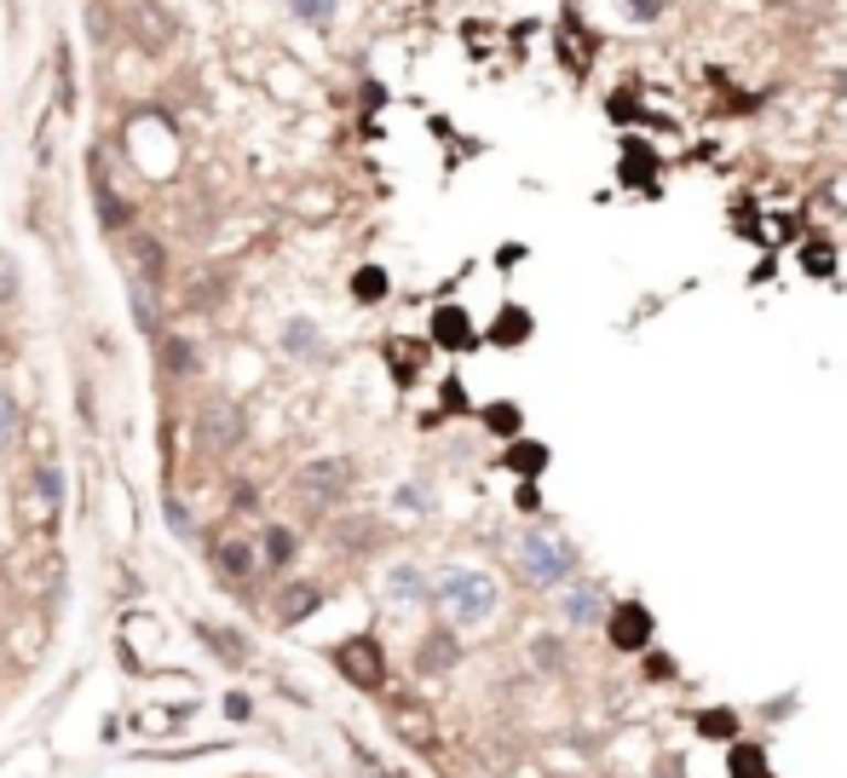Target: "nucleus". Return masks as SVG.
<instances>
[{"label":"nucleus","mask_w":847,"mask_h":778,"mask_svg":"<svg viewBox=\"0 0 847 778\" xmlns=\"http://www.w3.org/2000/svg\"><path fill=\"white\" fill-rule=\"evenodd\" d=\"M432 341H439V346H450V353H468V346H473L479 335L468 329V317H461L455 306H444L439 317H432Z\"/></svg>","instance_id":"9"},{"label":"nucleus","mask_w":847,"mask_h":778,"mask_svg":"<svg viewBox=\"0 0 847 778\" xmlns=\"http://www.w3.org/2000/svg\"><path fill=\"white\" fill-rule=\"evenodd\" d=\"M393 501H398L404 514H427V508H432V496H427L421 485H398V496H393Z\"/></svg>","instance_id":"25"},{"label":"nucleus","mask_w":847,"mask_h":778,"mask_svg":"<svg viewBox=\"0 0 847 778\" xmlns=\"http://www.w3.org/2000/svg\"><path fill=\"white\" fill-rule=\"evenodd\" d=\"M282 341H289V353H312V346H318V329H312V323H305V317H294V323H289V335H282Z\"/></svg>","instance_id":"23"},{"label":"nucleus","mask_w":847,"mask_h":778,"mask_svg":"<svg viewBox=\"0 0 847 778\" xmlns=\"http://www.w3.org/2000/svg\"><path fill=\"white\" fill-rule=\"evenodd\" d=\"M530 658L543 663V669H559V663H565V651H559L554 635H536V640H530Z\"/></svg>","instance_id":"21"},{"label":"nucleus","mask_w":847,"mask_h":778,"mask_svg":"<svg viewBox=\"0 0 847 778\" xmlns=\"http://www.w3.org/2000/svg\"><path fill=\"white\" fill-rule=\"evenodd\" d=\"M12 294V260H0V300Z\"/></svg>","instance_id":"30"},{"label":"nucleus","mask_w":847,"mask_h":778,"mask_svg":"<svg viewBox=\"0 0 847 778\" xmlns=\"http://www.w3.org/2000/svg\"><path fill=\"white\" fill-rule=\"evenodd\" d=\"M289 560H294V531L271 525V531H266V565H289Z\"/></svg>","instance_id":"17"},{"label":"nucleus","mask_w":847,"mask_h":778,"mask_svg":"<svg viewBox=\"0 0 847 778\" xmlns=\"http://www.w3.org/2000/svg\"><path fill=\"white\" fill-rule=\"evenodd\" d=\"M646 674H652V681H657V674H675V663L663 658V651H652V658H646Z\"/></svg>","instance_id":"29"},{"label":"nucleus","mask_w":847,"mask_h":778,"mask_svg":"<svg viewBox=\"0 0 847 778\" xmlns=\"http://www.w3.org/2000/svg\"><path fill=\"white\" fill-rule=\"evenodd\" d=\"M507 467L525 473V479H536V473L548 467V444H513V450H507Z\"/></svg>","instance_id":"14"},{"label":"nucleus","mask_w":847,"mask_h":778,"mask_svg":"<svg viewBox=\"0 0 847 778\" xmlns=\"http://www.w3.org/2000/svg\"><path fill=\"white\" fill-rule=\"evenodd\" d=\"M513 560H519V571L530 576L536 588H565L577 576V565H582L577 542L565 531H525L519 548H513Z\"/></svg>","instance_id":"2"},{"label":"nucleus","mask_w":847,"mask_h":778,"mask_svg":"<svg viewBox=\"0 0 847 778\" xmlns=\"http://www.w3.org/2000/svg\"><path fill=\"white\" fill-rule=\"evenodd\" d=\"M623 7H629L634 23H652V18H663V7H669V0H623Z\"/></svg>","instance_id":"27"},{"label":"nucleus","mask_w":847,"mask_h":778,"mask_svg":"<svg viewBox=\"0 0 847 778\" xmlns=\"http://www.w3.org/2000/svg\"><path fill=\"white\" fill-rule=\"evenodd\" d=\"M352 294L364 300V306H375V300H387V271H380V266H364V271L352 278Z\"/></svg>","instance_id":"16"},{"label":"nucleus","mask_w":847,"mask_h":778,"mask_svg":"<svg viewBox=\"0 0 847 778\" xmlns=\"http://www.w3.org/2000/svg\"><path fill=\"white\" fill-rule=\"evenodd\" d=\"M312 496H335L341 485H346V462H312L305 467V479H300Z\"/></svg>","instance_id":"12"},{"label":"nucleus","mask_w":847,"mask_h":778,"mask_svg":"<svg viewBox=\"0 0 847 778\" xmlns=\"http://www.w3.org/2000/svg\"><path fill=\"white\" fill-rule=\"evenodd\" d=\"M484 426L502 433V439H519L525 433V410L519 404H491V410H484Z\"/></svg>","instance_id":"13"},{"label":"nucleus","mask_w":847,"mask_h":778,"mask_svg":"<svg viewBox=\"0 0 847 778\" xmlns=\"http://www.w3.org/2000/svg\"><path fill=\"white\" fill-rule=\"evenodd\" d=\"M202 439H208V444H237L243 439V415L230 404H214L208 421H202Z\"/></svg>","instance_id":"10"},{"label":"nucleus","mask_w":847,"mask_h":778,"mask_svg":"<svg viewBox=\"0 0 847 778\" xmlns=\"http://www.w3.org/2000/svg\"><path fill=\"white\" fill-rule=\"evenodd\" d=\"M335 663H341L346 681H357L364 692H380V681H387V658H380L375 640H346V646L335 651Z\"/></svg>","instance_id":"5"},{"label":"nucleus","mask_w":847,"mask_h":778,"mask_svg":"<svg viewBox=\"0 0 847 778\" xmlns=\"http://www.w3.org/2000/svg\"><path fill=\"white\" fill-rule=\"evenodd\" d=\"M605 629H611V646L618 651H646L652 635H657V623H652V612L640 606V599H618L611 617H605Z\"/></svg>","instance_id":"4"},{"label":"nucleus","mask_w":847,"mask_h":778,"mask_svg":"<svg viewBox=\"0 0 847 778\" xmlns=\"http://www.w3.org/2000/svg\"><path fill=\"white\" fill-rule=\"evenodd\" d=\"M35 485H41V501H46V514H53V508H58V501H64V485H58V467H41V473H35Z\"/></svg>","instance_id":"24"},{"label":"nucleus","mask_w":847,"mask_h":778,"mask_svg":"<svg viewBox=\"0 0 847 778\" xmlns=\"http://www.w3.org/2000/svg\"><path fill=\"white\" fill-rule=\"evenodd\" d=\"M802 266L813 271V278H825V271H830V248H807V255H802Z\"/></svg>","instance_id":"28"},{"label":"nucleus","mask_w":847,"mask_h":778,"mask_svg":"<svg viewBox=\"0 0 847 778\" xmlns=\"http://www.w3.org/2000/svg\"><path fill=\"white\" fill-rule=\"evenodd\" d=\"M380 588H387V599H393L398 612H404V606H427V599H432V583H427L421 565H393Z\"/></svg>","instance_id":"6"},{"label":"nucleus","mask_w":847,"mask_h":778,"mask_svg":"<svg viewBox=\"0 0 847 778\" xmlns=\"http://www.w3.org/2000/svg\"><path fill=\"white\" fill-rule=\"evenodd\" d=\"M12 433H18V404H12L7 392H0V450L12 444Z\"/></svg>","instance_id":"26"},{"label":"nucleus","mask_w":847,"mask_h":778,"mask_svg":"<svg viewBox=\"0 0 847 778\" xmlns=\"http://www.w3.org/2000/svg\"><path fill=\"white\" fill-rule=\"evenodd\" d=\"M323 606V594L318 588H289V606H282V623H300L305 612H318Z\"/></svg>","instance_id":"18"},{"label":"nucleus","mask_w":847,"mask_h":778,"mask_svg":"<svg viewBox=\"0 0 847 778\" xmlns=\"http://www.w3.org/2000/svg\"><path fill=\"white\" fill-rule=\"evenodd\" d=\"M416 663H421L427 674H450V669L461 663V646H455V635H427V640H421V651H416Z\"/></svg>","instance_id":"8"},{"label":"nucleus","mask_w":847,"mask_h":778,"mask_svg":"<svg viewBox=\"0 0 847 778\" xmlns=\"http://www.w3.org/2000/svg\"><path fill=\"white\" fill-rule=\"evenodd\" d=\"M698 738L738 744V710H698Z\"/></svg>","instance_id":"11"},{"label":"nucleus","mask_w":847,"mask_h":778,"mask_svg":"<svg viewBox=\"0 0 847 778\" xmlns=\"http://www.w3.org/2000/svg\"><path fill=\"white\" fill-rule=\"evenodd\" d=\"M611 588L605 583H565L559 588V617L571 623V629H594V623H605L611 617Z\"/></svg>","instance_id":"3"},{"label":"nucleus","mask_w":847,"mask_h":778,"mask_svg":"<svg viewBox=\"0 0 847 778\" xmlns=\"http://www.w3.org/2000/svg\"><path fill=\"white\" fill-rule=\"evenodd\" d=\"M335 7H341V0H294V18H305V23H329V18H335Z\"/></svg>","instance_id":"22"},{"label":"nucleus","mask_w":847,"mask_h":778,"mask_svg":"<svg viewBox=\"0 0 847 778\" xmlns=\"http://www.w3.org/2000/svg\"><path fill=\"white\" fill-rule=\"evenodd\" d=\"M727 778H773L766 772V744L761 738H738L727 749Z\"/></svg>","instance_id":"7"},{"label":"nucleus","mask_w":847,"mask_h":778,"mask_svg":"<svg viewBox=\"0 0 847 778\" xmlns=\"http://www.w3.org/2000/svg\"><path fill=\"white\" fill-rule=\"evenodd\" d=\"M432 606H439L455 629H484L502 606V588L491 571H473V565H450L439 583H432Z\"/></svg>","instance_id":"1"},{"label":"nucleus","mask_w":847,"mask_h":778,"mask_svg":"<svg viewBox=\"0 0 847 778\" xmlns=\"http://www.w3.org/2000/svg\"><path fill=\"white\" fill-rule=\"evenodd\" d=\"M219 571H225V576H248V571H254V554H248L243 542H225V548H219Z\"/></svg>","instance_id":"19"},{"label":"nucleus","mask_w":847,"mask_h":778,"mask_svg":"<svg viewBox=\"0 0 847 778\" xmlns=\"http://www.w3.org/2000/svg\"><path fill=\"white\" fill-rule=\"evenodd\" d=\"M133 312H139V329H157V300H150V278H133Z\"/></svg>","instance_id":"20"},{"label":"nucleus","mask_w":847,"mask_h":778,"mask_svg":"<svg viewBox=\"0 0 847 778\" xmlns=\"http://www.w3.org/2000/svg\"><path fill=\"white\" fill-rule=\"evenodd\" d=\"M525 335H530V312H525V306H507V312H502V323L491 329V341H496V346H513V341H525Z\"/></svg>","instance_id":"15"}]
</instances>
